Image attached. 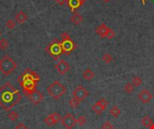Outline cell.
Here are the masks:
<instances>
[{
    "label": "cell",
    "instance_id": "obj_1",
    "mask_svg": "<svg viewBox=\"0 0 154 129\" xmlns=\"http://www.w3.org/2000/svg\"><path fill=\"white\" fill-rule=\"evenodd\" d=\"M21 100V93L10 83H5L0 87V106L5 110L10 111Z\"/></svg>",
    "mask_w": 154,
    "mask_h": 129
},
{
    "label": "cell",
    "instance_id": "obj_2",
    "mask_svg": "<svg viewBox=\"0 0 154 129\" xmlns=\"http://www.w3.org/2000/svg\"><path fill=\"white\" fill-rule=\"evenodd\" d=\"M40 80L39 75L31 70H26L19 77V84L22 86L23 92L27 96L36 90L37 83Z\"/></svg>",
    "mask_w": 154,
    "mask_h": 129
},
{
    "label": "cell",
    "instance_id": "obj_3",
    "mask_svg": "<svg viewBox=\"0 0 154 129\" xmlns=\"http://www.w3.org/2000/svg\"><path fill=\"white\" fill-rule=\"evenodd\" d=\"M66 91H67L66 87L58 80L54 81L47 87L48 94L55 101L60 100L66 93Z\"/></svg>",
    "mask_w": 154,
    "mask_h": 129
},
{
    "label": "cell",
    "instance_id": "obj_4",
    "mask_svg": "<svg viewBox=\"0 0 154 129\" xmlns=\"http://www.w3.org/2000/svg\"><path fill=\"white\" fill-rule=\"evenodd\" d=\"M17 67V64L9 56L5 55L0 60V71L4 75L7 76L11 75Z\"/></svg>",
    "mask_w": 154,
    "mask_h": 129
},
{
    "label": "cell",
    "instance_id": "obj_5",
    "mask_svg": "<svg viewBox=\"0 0 154 129\" xmlns=\"http://www.w3.org/2000/svg\"><path fill=\"white\" fill-rule=\"evenodd\" d=\"M61 48L63 50V53L66 55H69L76 48V44L75 42L70 39L69 35L68 34V32H63L61 34Z\"/></svg>",
    "mask_w": 154,
    "mask_h": 129
},
{
    "label": "cell",
    "instance_id": "obj_6",
    "mask_svg": "<svg viewBox=\"0 0 154 129\" xmlns=\"http://www.w3.org/2000/svg\"><path fill=\"white\" fill-rule=\"evenodd\" d=\"M46 49H47V51L52 57H54L55 59H58V57L63 53V50H62V48H61V44H60V42H58V41L57 42L54 41L51 44H50Z\"/></svg>",
    "mask_w": 154,
    "mask_h": 129
},
{
    "label": "cell",
    "instance_id": "obj_7",
    "mask_svg": "<svg viewBox=\"0 0 154 129\" xmlns=\"http://www.w3.org/2000/svg\"><path fill=\"white\" fill-rule=\"evenodd\" d=\"M88 95H89V92L81 85H79L78 87H76L72 92V98L76 99L79 102L84 101Z\"/></svg>",
    "mask_w": 154,
    "mask_h": 129
},
{
    "label": "cell",
    "instance_id": "obj_8",
    "mask_svg": "<svg viewBox=\"0 0 154 129\" xmlns=\"http://www.w3.org/2000/svg\"><path fill=\"white\" fill-rule=\"evenodd\" d=\"M61 125L66 129H72L77 125V119L71 113H66L61 119Z\"/></svg>",
    "mask_w": 154,
    "mask_h": 129
},
{
    "label": "cell",
    "instance_id": "obj_9",
    "mask_svg": "<svg viewBox=\"0 0 154 129\" xmlns=\"http://www.w3.org/2000/svg\"><path fill=\"white\" fill-rule=\"evenodd\" d=\"M55 69L57 70V72H58L60 75H66V74L69 71L70 66H69V64L66 60L61 59V60H60V61L55 65Z\"/></svg>",
    "mask_w": 154,
    "mask_h": 129
},
{
    "label": "cell",
    "instance_id": "obj_10",
    "mask_svg": "<svg viewBox=\"0 0 154 129\" xmlns=\"http://www.w3.org/2000/svg\"><path fill=\"white\" fill-rule=\"evenodd\" d=\"M27 97L29 98L32 104H34V105L40 104L42 101V100H43V94L41 92L37 91V90H35L34 92H32V93L27 95Z\"/></svg>",
    "mask_w": 154,
    "mask_h": 129
},
{
    "label": "cell",
    "instance_id": "obj_11",
    "mask_svg": "<svg viewBox=\"0 0 154 129\" xmlns=\"http://www.w3.org/2000/svg\"><path fill=\"white\" fill-rule=\"evenodd\" d=\"M153 98V95L150 92V91H148L147 89H143L141 91V92L138 95V99L141 101L142 103L143 104H147L149 103Z\"/></svg>",
    "mask_w": 154,
    "mask_h": 129
},
{
    "label": "cell",
    "instance_id": "obj_12",
    "mask_svg": "<svg viewBox=\"0 0 154 129\" xmlns=\"http://www.w3.org/2000/svg\"><path fill=\"white\" fill-rule=\"evenodd\" d=\"M85 1L86 0H67V4L69 5L70 10L74 12L76 9L80 7L85 3Z\"/></svg>",
    "mask_w": 154,
    "mask_h": 129
},
{
    "label": "cell",
    "instance_id": "obj_13",
    "mask_svg": "<svg viewBox=\"0 0 154 129\" xmlns=\"http://www.w3.org/2000/svg\"><path fill=\"white\" fill-rule=\"evenodd\" d=\"M108 30H109V27H107V25L106 23H101L99 26L97 27L96 31L101 38H106Z\"/></svg>",
    "mask_w": 154,
    "mask_h": 129
},
{
    "label": "cell",
    "instance_id": "obj_14",
    "mask_svg": "<svg viewBox=\"0 0 154 129\" xmlns=\"http://www.w3.org/2000/svg\"><path fill=\"white\" fill-rule=\"evenodd\" d=\"M27 20H28V16H27V14L23 11H19L15 14V22L17 23H19V24L24 23Z\"/></svg>",
    "mask_w": 154,
    "mask_h": 129
},
{
    "label": "cell",
    "instance_id": "obj_15",
    "mask_svg": "<svg viewBox=\"0 0 154 129\" xmlns=\"http://www.w3.org/2000/svg\"><path fill=\"white\" fill-rule=\"evenodd\" d=\"M82 76H83V78H84L86 81H91V80L95 77V74H94V72H93L90 68H87V69L83 72Z\"/></svg>",
    "mask_w": 154,
    "mask_h": 129
},
{
    "label": "cell",
    "instance_id": "obj_16",
    "mask_svg": "<svg viewBox=\"0 0 154 129\" xmlns=\"http://www.w3.org/2000/svg\"><path fill=\"white\" fill-rule=\"evenodd\" d=\"M153 120L151 119V117H149L148 115L144 116L143 119H142V125L146 128H150L152 125H153Z\"/></svg>",
    "mask_w": 154,
    "mask_h": 129
},
{
    "label": "cell",
    "instance_id": "obj_17",
    "mask_svg": "<svg viewBox=\"0 0 154 129\" xmlns=\"http://www.w3.org/2000/svg\"><path fill=\"white\" fill-rule=\"evenodd\" d=\"M70 21L72 22V23H73V24H75V25H79V24H80V23L83 22V17H82L80 14H79V13H75L70 17Z\"/></svg>",
    "mask_w": 154,
    "mask_h": 129
},
{
    "label": "cell",
    "instance_id": "obj_18",
    "mask_svg": "<svg viewBox=\"0 0 154 129\" xmlns=\"http://www.w3.org/2000/svg\"><path fill=\"white\" fill-rule=\"evenodd\" d=\"M109 112H110V114H111L114 118H118V117L120 116V114H121V110L119 109L118 106L115 105V106H113V107L110 109Z\"/></svg>",
    "mask_w": 154,
    "mask_h": 129
},
{
    "label": "cell",
    "instance_id": "obj_19",
    "mask_svg": "<svg viewBox=\"0 0 154 129\" xmlns=\"http://www.w3.org/2000/svg\"><path fill=\"white\" fill-rule=\"evenodd\" d=\"M92 110H93V111H94L95 113H97V115H101L102 112L105 110L103 109V107H102L98 102H96V103L92 106Z\"/></svg>",
    "mask_w": 154,
    "mask_h": 129
},
{
    "label": "cell",
    "instance_id": "obj_20",
    "mask_svg": "<svg viewBox=\"0 0 154 129\" xmlns=\"http://www.w3.org/2000/svg\"><path fill=\"white\" fill-rule=\"evenodd\" d=\"M50 116H51V118L54 125H56L57 123H59L60 121H61V119L62 118H61L60 114L58 113V112H52L51 114H50Z\"/></svg>",
    "mask_w": 154,
    "mask_h": 129
},
{
    "label": "cell",
    "instance_id": "obj_21",
    "mask_svg": "<svg viewBox=\"0 0 154 129\" xmlns=\"http://www.w3.org/2000/svg\"><path fill=\"white\" fill-rule=\"evenodd\" d=\"M124 91L126 92V93H132L134 92V85L133 84V83H126L124 86Z\"/></svg>",
    "mask_w": 154,
    "mask_h": 129
},
{
    "label": "cell",
    "instance_id": "obj_22",
    "mask_svg": "<svg viewBox=\"0 0 154 129\" xmlns=\"http://www.w3.org/2000/svg\"><path fill=\"white\" fill-rule=\"evenodd\" d=\"M18 117H19V115H18V113L15 112V111H9V113H8V115H7L8 119L11 120V121H16L17 119H18Z\"/></svg>",
    "mask_w": 154,
    "mask_h": 129
},
{
    "label": "cell",
    "instance_id": "obj_23",
    "mask_svg": "<svg viewBox=\"0 0 154 129\" xmlns=\"http://www.w3.org/2000/svg\"><path fill=\"white\" fill-rule=\"evenodd\" d=\"M9 47V42L6 39H1L0 40V49L1 50H5Z\"/></svg>",
    "mask_w": 154,
    "mask_h": 129
},
{
    "label": "cell",
    "instance_id": "obj_24",
    "mask_svg": "<svg viewBox=\"0 0 154 129\" xmlns=\"http://www.w3.org/2000/svg\"><path fill=\"white\" fill-rule=\"evenodd\" d=\"M102 61L105 62L106 64H110V63L113 61V57H112L110 54L106 53V54H104L103 57H102Z\"/></svg>",
    "mask_w": 154,
    "mask_h": 129
},
{
    "label": "cell",
    "instance_id": "obj_25",
    "mask_svg": "<svg viewBox=\"0 0 154 129\" xmlns=\"http://www.w3.org/2000/svg\"><path fill=\"white\" fill-rule=\"evenodd\" d=\"M16 26V22L12 20V19H9L5 22V27L8 29V30H13L14 27Z\"/></svg>",
    "mask_w": 154,
    "mask_h": 129
},
{
    "label": "cell",
    "instance_id": "obj_26",
    "mask_svg": "<svg viewBox=\"0 0 154 129\" xmlns=\"http://www.w3.org/2000/svg\"><path fill=\"white\" fill-rule=\"evenodd\" d=\"M132 83H133V84L134 85V87H138V86H140V85L143 84V80H142V78L139 77V76H134V77L133 78V80H132Z\"/></svg>",
    "mask_w": 154,
    "mask_h": 129
},
{
    "label": "cell",
    "instance_id": "obj_27",
    "mask_svg": "<svg viewBox=\"0 0 154 129\" xmlns=\"http://www.w3.org/2000/svg\"><path fill=\"white\" fill-rule=\"evenodd\" d=\"M69 106H70L72 109H77V108L79 106L80 102H79V101H77L76 99L72 98V99H70V101H69Z\"/></svg>",
    "mask_w": 154,
    "mask_h": 129
},
{
    "label": "cell",
    "instance_id": "obj_28",
    "mask_svg": "<svg viewBox=\"0 0 154 129\" xmlns=\"http://www.w3.org/2000/svg\"><path fill=\"white\" fill-rule=\"evenodd\" d=\"M87 122V119H86V117L85 116H80L78 119H77V124H79L80 127L84 126Z\"/></svg>",
    "mask_w": 154,
    "mask_h": 129
},
{
    "label": "cell",
    "instance_id": "obj_29",
    "mask_svg": "<svg viewBox=\"0 0 154 129\" xmlns=\"http://www.w3.org/2000/svg\"><path fill=\"white\" fill-rule=\"evenodd\" d=\"M44 123H45L48 127H52V126H54L53 121H52V119H51V118L50 115H48V116L44 119Z\"/></svg>",
    "mask_w": 154,
    "mask_h": 129
},
{
    "label": "cell",
    "instance_id": "obj_30",
    "mask_svg": "<svg viewBox=\"0 0 154 129\" xmlns=\"http://www.w3.org/2000/svg\"><path fill=\"white\" fill-rule=\"evenodd\" d=\"M102 107H103V109L104 110H106V107L108 106V101L106 100V99H104V98H101V99H99V101H97Z\"/></svg>",
    "mask_w": 154,
    "mask_h": 129
},
{
    "label": "cell",
    "instance_id": "obj_31",
    "mask_svg": "<svg viewBox=\"0 0 154 129\" xmlns=\"http://www.w3.org/2000/svg\"><path fill=\"white\" fill-rule=\"evenodd\" d=\"M115 36H116V33H115L114 30H112L111 28H109V30L107 31V34H106V38L108 40H113L115 38Z\"/></svg>",
    "mask_w": 154,
    "mask_h": 129
},
{
    "label": "cell",
    "instance_id": "obj_32",
    "mask_svg": "<svg viewBox=\"0 0 154 129\" xmlns=\"http://www.w3.org/2000/svg\"><path fill=\"white\" fill-rule=\"evenodd\" d=\"M102 129H114L113 124H111L109 121H106L103 125H102Z\"/></svg>",
    "mask_w": 154,
    "mask_h": 129
},
{
    "label": "cell",
    "instance_id": "obj_33",
    "mask_svg": "<svg viewBox=\"0 0 154 129\" xmlns=\"http://www.w3.org/2000/svg\"><path fill=\"white\" fill-rule=\"evenodd\" d=\"M14 129H28V128L23 123H19L15 126V128Z\"/></svg>",
    "mask_w": 154,
    "mask_h": 129
},
{
    "label": "cell",
    "instance_id": "obj_34",
    "mask_svg": "<svg viewBox=\"0 0 154 129\" xmlns=\"http://www.w3.org/2000/svg\"><path fill=\"white\" fill-rule=\"evenodd\" d=\"M55 2L59 4V5H63L67 3V0H55Z\"/></svg>",
    "mask_w": 154,
    "mask_h": 129
},
{
    "label": "cell",
    "instance_id": "obj_35",
    "mask_svg": "<svg viewBox=\"0 0 154 129\" xmlns=\"http://www.w3.org/2000/svg\"><path fill=\"white\" fill-rule=\"evenodd\" d=\"M149 129H154V123H153V125H152V127H151Z\"/></svg>",
    "mask_w": 154,
    "mask_h": 129
},
{
    "label": "cell",
    "instance_id": "obj_36",
    "mask_svg": "<svg viewBox=\"0 0 154 129\" xmlns=\"http://www.w3.org/2000/svg\"><path fill=\"white\" fill-rule=\"evenodd\" d=\"M142 2H143V4H145V0H142Z\"/></svg>",
    "mask_w": 154,
    "mask_h": 129
},
{
    "label": "cell",
    "instance_id": "obj_37",
    "mask_svg": "<svg viewBox=\"0 0 154 129\" xmlns=\"http://www.w3.org/2000/svg\"><path fill=\"white\" fill-rule=\"evenodd\" d=\"M103 1H104V2H109L110 0H103Z\"/></svg>",
    "mask_w": 154,
    "mask_h": 129
},
{
    "label": "cell",
    "instance_id": "obj_38",
    "mask_svg": "<svg viewBox=\"0 0 154 129\" xmlns=\"http://www.w3.org/2000/svg\"><path fill=\"white\" fill-rule=\"evenodd\" d=\"M1 35H2V32H1V31H0V37H1Z\"/></svg>",
    "mask_w": 154,
    "mask_h": 129
}]
</instances>
